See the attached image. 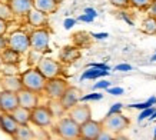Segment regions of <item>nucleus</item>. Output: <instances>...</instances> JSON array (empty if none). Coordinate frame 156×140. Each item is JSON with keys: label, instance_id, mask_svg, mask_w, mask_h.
<instances>
[{"label": "nucleus", "instance_id": "f3484780", "mask_svg": "<svg viewBox=\"0 0 156 140\" xmlns=\"http://www.w3.org/2000/svg\"><path fill=\"white\" fill-rule=\"evenodd\" d=\"M26 17H27V23L34 29H43L48 24V14L43 13V12H39L36 9L32 10Z\"/></svg>", "mask_w": 156, "mask_h": 140}, {"label": "nucleus", "instance_id": "de8ad7c7", "mask_svg": "<svg viewBox=\"0 0 156 140\" xmlns=\"http://www.w3.org/2000/svg\"><path fill=\"white\" fill-rule=\"evenodd\" d=\"M113 140H129V139L126 137V136H123L122 133H120V135H116V136H115Z\"/></svg>", "mask_w": 156, "mask_h": 140}, {"label": "nucleus", "instance_id": "c9c22d12", "mask_svg": "<svg viewBox=\"0 0 156 140\" xmlns=\"http://www.w3.org/2000/svg\"><path fill=\"white\" fill-rule=\"evenodd\" d=\"M115 70H118V72H130L132 70V66L128 65V63H120L115 67Z\"/></svg>", "mask_w": 156, "mask_h": 140}, {"label": "nucleus", "instance_id": "4468645a", "mask_svg": "<svg viewBox=\"0 0 156 140\" xmlns=\"http://www.w3.org/2000/svg\"><path fill=\"white\" fill-rule=\"evenodd\" d=\"M19 123L14 120V117L12 116V113H0V130L5 131L6 135L14 136L16 131L19 129Z\"/></svg>", "mask_w": 156, "mask_h": 140}, {"label": "nucleus", "instance_id": "49530a36", "mask_svg": "<svg viewBox=\"0 0 156 140\" xmlns=\"http://www.w3.org/2000/svg\"><path fill=\"white\" fill-rule=\"evenodd\" d=\"M120 17H122V19L125 20L128 24H130V26H133V24H135V23H133V20L129 17L128 14H126V12H120Z\"/></svg>", "mask_w": 156, "mask_h": 140}, {"label": "nucleus", "instance_id": "864d4df0", "mask_svg": "<svg viewBox=\"0 0 156 140\" xmlns=\"http://www.w3.org/2000/svg\"><path fill=\"white\" fill-rule=\"evenodd\" d=\"M0 112H2V109H0Z\"/></svg>", "mask_w": 156, "mask_h": 140}, {"label": "nucleus", "instance_id": "58836bf2", "mask_svg": "<svg viewBox=\"0 0 156 140\" xmlns=\"http://www.w3.org/2000/svg\"><path fill=\"white\" fill-rule=\"evenodd\" d=\"M147 13H149V16H152V17L156 19V0H152L151 6L147 7Z\"/></svg>", "mask_w": 156, "mask_h": 140}, {"label": "nucleus", "instance_id": "9d476101", "mask_svg": "<svg viewBox=\"0 0 156 140\" xmlns=\"http://www.w3.org/2000/svg\"><path fill=\"white\" fill-rule=\"evenodd\" d=\"M19 107V96L14 92H0V109L5 113H12L14 109Z\"/></svg>", "mask_w": 156, "mask_h": 140}, {"label": "nucleus", "instance_id": "f704fd0d", "mask_svg": "<svg viewBox=\"0 0 156 140\" xmlns=\"http://www.w3.org/2000/svg\"><path fill=\"white\" fill-rule=\"evenodd\" d=\"M115 139V136H113V133H110V131H108V130H102V133H100L98 137H96V140H113Z\"/></svg>", "mask_w": 156, "mask_h": 140}, {"label": "nucleus", "instance_id": "c756f323", "mask_svg": "<svg viewBox=\"0 0 156 140\" xmlns=\"http://www.w3.org/2000/svg\"><path fill=\"white\" fill-rule=\"evenodd\" d=\"M103 99V94L102 93H89V94H85L82 96L80 102L83 103H87V102H98V100H102Z\"/></svg>", "mask_w": 156, "mask_h": 140}, {"label": "nucleus", "instance_id": "4c0bfd02", "mask_svg": "<svg viewBox=\"0 0 156 140\" xmlns=\"http://www.w3.org/2000/svg\"><path fill=\"white\" fill-rule=\"evenodd\" d=\"M87 67H95V69H100V70H110L108 65H105V63H89Z\"/></svg>", "mask_w": 156, "mask_h": 140}, {"label": "nucleus", "instance_id": "a19ab883", "mask_svg": "<svg viewBox=\"0 0 156 140\" xmlns=\"http://www.w3.org/2000/svg\"><path fill=\"white\" fill-rule=\"evenodd\" d=\"M77 20H80V22H85V23H92V22H93V17H92V16H89V14H86V13H83V14H80V16H79V19Z\"/></svg>", "mask_w": 156, "mask_h": 140}, {"label": "nucleus", "instance_id": "423d86ee", "mask_svg": "<svg viewBox=\"0 0 156 140\" xmlns=\"http://www.w3.org/2000/svg\"><path fill=\"white\" fill-rule=\"evenodd\" d=\"M36 67H37V70L48 80L55 79V77H59V75L62 73V65L59 63V61L55 60V59H52V57H44L43 56Z\"/></svg>", "mask_w": 156, "mask_h": 140}, {"label": "nucleus", "instance_id": "ddd939ff", "mask_svg": "<svg viewBox=\"0 0 156 140\" xmlns=\"http://www.w3.org/2000/svg\"><path fill=\"white\" fill-rule=\"evenodd\" d=\"M17 96H19V106H22V107H26V109H29V110H33L34 107L39 106V96L36 92L23 89L17 93Z\"/></svg>", "mask_w": 156, "mask_h": 140}, {"label": "nucleus", "instance_id": "f257e3e1", "mask_svg": "<svg viewBox=\"0 0 156 140\" xmlns=\"http://www.w3.org/2000/svg\"><path fill=\"white\" fill-rule=\"evenodd\" d=\"M22 77V83H23V89L32 90L36 93H40L44 90L48 79L37 70V67H32V69L24 70L23 73L20 75Z\"/></svg>", "mask_w": 156, "mask_h": 140}, {"label": "nucleus", "instance_id": "0eeeda50", "mask_svg": "<svg viewBox=\"0 0 156 140\" xmlns=\"http://www.w3.org/2000/svg\"><path fill=\"white\" fill-rule=\"evenodd\" d=\"M53 112L49 106H37L32 110L30 121L37 127H48L52 124L53 121Z\"/></svg>", "mask_w": 156, "mask_h": 140}, {"label": "nucleus", "instance_id": "6ab92c4d", "mask_svg": "<svg viewBox=\"0 0 156 140\" xmlns=\"http://www.w3.org/2000/svg\"><path fill=\"white\" fill-rule=\"evenodd\" d=\"M59 57H60V60L63 63H73L80 57V50L75 46H66L60 50Z\"/></svg>", "mask_w": 156, "mask_h": 140}, {"label": "nucleus", "instance_id": "3c124183", "mask_svg": "<svg viewBox=\"0 0 156 140\" xmlns=\"http://www.w3.org/2000/svg\"><path fill=\"white\" fill-rule=\"evenodd\" d=\"M152 61H156V54H153V56H152Z\"/></svg>", "mask_w": 156, "mask_h": 140}, {"label": "nucleus", "instance_id": "473e14b6", "mask_svg": "<svg viewBox=\"0 0 156 140\" xmlns=\"http://www.w3.org/2000/svg\"><path fill=\"white\" fill-rule=\"evenodd\" d=\"M122 109H123V104L122 103H113L106 116H112V114H116V113H122Z\"/></svg>", "mask_w": 156, "mask_h": 140}, {"label": "nucleus", "instance_id": "bb28decb", "mask_svg": "<svg viewBox=\"0 0 156 140\" xmlns=\"http://www.w3.org/2000/svg\"><path fill=\"white\" fill-rule=\"evenodd\" d=\"M156 104V97L152 96L143 103H135V104H129L128 107L129 109H137V110H145V109H149V107H153Z\"/></svg>", "mask_w": 156, "mask_h": 140}, {"label": "nucleus", "instance_id": "aec40b11", "mask_svg": "<svg viewBox=\"0 0 156 140\" xmlns=\"http://www.w3.org/2000/svg\"><path fill=\"white\" fill-rule=\"evenodd\" d=\"M12 116L14 117V120L17 121L20 126H24V124H29V123H30L32 110H29V109H26V107L19 106L17 109H14L13 112H12Z\"/></svg>", "mask_w": 156, "mask_h": 140}, {"label": "nucleus", "instance_id": "8fccbe9b", "mask_svg": "<svg viewBox=\"0 0 156 140\" xmlns=\"http://www.w3.org/2000/svg\"><path fill=\"white\" fill-rule=\"evenodd\" d=\"M153 140H156V127H155V131H153Z\"/></svg>", "mask_w": 156, "mask_h": 140}, {"label": "nucleus", "instance_id": "79ce46f5", "mask_svg": "<svg viewBox=\"0 0 156 140\" xmlns=\"http://www.w3.org/2000/svg\"><path fill=\"white\" fill-rule=\"evenodd\" d=\"M9 47V42H7V39L5 36H0V51L6 50Z\"/></svg>", "mask_w": 156, "mask_h": 140}, {"label": "nucleus", "instance_id": "2eb2a0df", "mask_svg": "<svg viewBox=\"0 0 156 140\" xmlns=\"http://www.w3.org/2000/svg\"><path fill=\"white\" fill-rule=\"evenodd\" d=\"M7 3L16 16H27L33 10V0H9Z\"/></svg>", "mask_w": 156, "mask_h": 140}, {"label": "nucleus", "instance_id": "72a5a7b5", "mask_svg": "<svg viewBox=\"0 0 156 140\" xmlns=\"http://www.w3.org/2000/svg\"><path fill=\"white\" fill-rule=\"evenodd\" d=\"M109 87H110V82L108 80H102L93 84V90H108Z\"/></svg>", "mask_w": 156, "mask_h": 140}, {"label": "nucleus", "instance_id": "a18cd8bd", "mask_svg": "<svg viewBox=\"0 0 156 140\" xmlns=\"http://www.w3.org/2000/svg\"><path fill=\"white\" fill-rule=\"evenodd\" d=\"M83 13H86V14H89V16H92L93 19H96V17H98V12H96L95 9H92V7H86Z\"/></svg>", "mask_w": 156, "mask_h": 140}, {"label": "nucleus", "instance_id": "dca6fc26", "mask_svg": "<svg viewBox=\"0 0 156 140\" xmlns=\"http://www.w3.org/2000/svg\"><path fill=\"white\" fill-rule=\"evenodd\" d=\"M0 86H2V89L6 90V92L19 93L20 90H23L22 77H19V76H3L2 80H0Z\"/></svg>", "mask_w": 156, "mask_h": 140}, {"label": "nucleus", "instance_id": "f03ea898", "mask_svg": "<svg viewBox=\"0 0 156 140\" xmlns=\"http://www.w3.org/2000/svg\"><path fill=\"white\" fill-rule=\"evenodd\" d=\"M55 130L63 140H76L80 137V124H77L72 117H62L56 123Z\"/></svg>", "mask_w": 156, "mask_h": 140}, {"label": "nucleus", "instance_id": "20e7f679", "mask_svg": "<svg viewBox=\"0 0 156 140\" xmlns=\"http://www.w3.org/2000/svg\"><path fill=\"white\" fill-rule=\"evenodd\" d=\"M9 42V47L13 50L19 51L20 54L24 51H29V49H32L30 46V36L24 30H14L7 39Z\"/></svg>", "mask_w": 156, "mask_h": 140}, {"label": "nucleus", "instance_id": "412c9836", "mask_svg": "<svg viewBox=\"0 0 156 140\" xmlns=\"http://www.w3.org/2000/svg\"><path fill=\"white\" fill-rule=\"evenodd\" d=\"M0 59H2V63H12V65H19V61H20V53H19V51H16V50H13V49H10V47H7L6 50L2 51Z\"/></svg>", "mask_w": 156, "mask_h": 140}, {"label": "nucleus", "instance_id": "1a4fd4ad", "mask_svg": "<svg viewBox=\"0 0 156 140\" xmlns=\"http://www.w3.org/2000/svg\"><path fill=\"white\" fill-rule=\"evenodd\" d=\"M80 99H82L80 90L77 89V87H72V86H69V89L66 90V93L62 96V99L59 100V103L62 104V107L65 109V110L69 112L70 109H73L75 106L79 104Z\"/></svg>", "mask_w": 156, "mask_h": 140}, {"label": "nucleus", "instance_id": "c03bdc74", "mask_svg": "<svg viewBox=\"0 0 156 140\" xmlns=\"http://www.w3.org/2000/svg\"><path fill=\"white\" fill-rule=\"evenodd\" d=\"M6 30H7V22L0 19V36H5Z\"/></svg>", "mask_w": 156, "mask_h": 140}, {"label": "nucleus", "instance_id": "5fc2aeb1", "mask_svg": "<svg viewBox=\"0 0 156 140\" xmlns=\"http://www.w3.org/2000/svg\"><path fill=\"white\" fill-rule=\"evenodd\" d=\"M0 2H2V0H0Z\"/></svg>", "mask_w": 156, "mask_h": 140}, {"label": "nucleus", "instance_id": "39448f33", "mask_svg": "<svg viewBox=\"0 0 156 140\" xmlns=\"http://www.w3.org/2000/svg\"><path fill=\"white\" fill-rule=\"evenodd\" d=\"M67 89H69V83H67L66 80L62 79V77H55V79L48 80L46 87H44V92H46L49 99L59 102L62 99V96L66 93Z\"/></svg>", "mask_w": 156, "mask_h": 140}, {"label": "nucleus", "instance_id": "37998d69", "mask_svg": "<svg viewBox=\"0 0 156 140\" xmlns=\"http://www.w3.org/2000/svg\"><path fill=\"white\" fill-rule=\"evenodd\" d=\"M92 37L96 39V40H103V39L109 37V34L108 33H92Z\"/></svg>", "mask_w": 156, "mask_h": 140}, {"label": "nucleus", "instance_id": "c85d7f7f", "mask_svg": "<svg viewBox=\"0 0 156 140\" xmlns=\"http://www.w3.org/2000/svg\"><path fill=\"white\" fill-rule=\"evenodd\" d=\"M151 3H152V0H130V6L139 10H147Z\"/></svg>", "mask_w": 156, "mask_h": 140}, {"label": "nucleus", "instance_id": "09e8293b", "mask_svg": "<svg viewBox=\"0 0 156 140\" xmlns=\"http://www.w3.org/2000/svg\"><path fill=\"white\" fill-rule=\"evenodd\" d=\"M155 119H156V110L153 112V114H152V116L149 117V120H155Z\"/></svg>", "mask_w": 156, "mask_h": 140}, {"label": "nucleus", "instance_id": "393cba45", "mask_svg": "<svg viewBox=\"0 0 156 140\" xmlns=\"http://www.w3.org/2000/svg\"><path fill=\"white\" fill-rule=\"evenodd\" d=\"M0 72L5 76H17V73H19V66L12 65V63H2V65H0Z\"/></svg>", "mask_w": 156, "mask_h": 140}, {"label": "nucleus", "instance_id": "ea45409f", "mask_svg": "<svg viewBox=\"0 0 156 140\" xmlns=\"http://www.w3.org/2000/svg\"><path fill=\"white\" fill-rule=\"evenodd\" d=\"M75 24H76V19H72V17H69V19H66L65 22H63V26H65L66 30H70Z\"/></svg>", "mask_w": 156, "mask_h": 140}, {"label": "nucleus", "instance_id": "a211bd4d", "mask_svg": "<svg viewBox=\"0 0 156 140\" xmlns=\"http://www.w3.org/2000/svg\"><path fill=\"white\" fill-rule=\"evenodd\" d=\"M59 7V0H33V9L49 14L56 13Z\"/></svg>", "mask_w": 156, "mask_h": 140}, {"label": "nucleus", "instance_id": "2f4dec72", "mask_svg": "<svg viewBox=\"0 0 156 140\" xmlns=\"http://www.w3.org/2000/svg\"><path fill=\"white\" fill-rule=\"evenodd\" d=\"M155 112V107H149V109H145V110H140L139 116H137V121H143L145 119H149V117L153 114Z\"/></svg>", "mask_w": 156, "mask_h": 140}, {"label": "nucleus", "instance_id": "5701e85b", "mask_svg": "<svg viewBox=\"0 0 156 140\" xmlns=\"http://www.w3.org/2000/svg\"><path fill=\"white\" fill-rule=\"evenodd\" d=\"M13 137L16 140H33L34 133L27 124H24V126H19V129H17V131H16V135Z\"/></svg>", "mask_w": 156, "mask_h": 140}, {"label": "nucleus", "instance_id": "7c9ffc66", "mask_svg": "<svg viewBox=\"0 0 156 140\" xmlns=\"http://www.w3.org/2000/svg\"><path fill=\"white\" fill-rule=\"evenodd\" d=\"M110 5L118 7V9H128L130 6V0H109Z\"/></svg>", "mask_w": 156, "mask_h": 140}, {"label": "nucleus", "instance_id": "b1692460", "mask_svg": "<svg viewBox=\"0 0 156 140\" xmlns=\"http://www.w3.org/2000/svg\"><path fill=\"white\" fill-rule=\"evenodd\" d=\"M142 32L146 33V34H151V36H155L156 34V19L152 17V16H147L146 19H143L142 22Z\"/></svg>", "mask_w": 156, "mask_h": 140}, {"label": "nucleus", "instance_id": "f8f14e48", "mask_svg": "<svg viewBox=\"0 0 156 140\" xmlns=\"http://www.w3.org/2000/svg\"><path fill=\"white\" fill-rule=\"evenodd\" d=\"M69 117H72L77 124H83L86 121L92 120V110L87 104H77L69 110Z\"/></svg>", "mask_w": 156, "mask_h": 140}, {"label": "nucleus", "instance_id": "a878e982", "mask_svg": "<svg viewBox=\"0 0 156 140\" xmlns=\"http://www.w3.org/2000/svg\"><path fill=\"white\" fill-rule=\"evenodd\" d=\"M13 16H14V13H13V10L10 9L9 3L0 2V19L9 22V20L13 19Z\"/></svg>", "mask_w": 156, "mask_h": 140}, {"label": "nucleus", "instance_id": "603ef678", "mask_svg": "<svg viewBox=\"0 0 156 140\" xmlns=\"http://www.w3.org/2000/svg\"><path fill=\"white\" fill-rule=\"evenodd\" d=\"M76 140H89V139H85V137H77Z\"/></svg>", "mask_w": 156, "mask_h": 140}, {"label": "nucleus", "instance_id": "e433bc0d", "mask_svg": "<svg viewBox=\"0 0 156 140\" xmlns=\"http://www.w3.org/2000/svg\"><path fill=\"white\" fill-rule=\"evenodd\" d=\"M108 93L113 94V96H120V94L125 93V90L122 87H109L108 89Z\"/></svg>", "mask_w": 156, "mask_h": 140}, {"label": "nucleus", "instance_id": "6e6552de", "mask_svg": "<svg viewBox=\"0 0 156 140\" xmlns=\"http://www.w3.org/2000/svg\"><path fill=\"white\" fill-rule=\"evenodd\" d=\"M30 36V46L33 50L44 51L49 47L50 43V32L48 29H34L33 32L29 34Z\"/></svg>", "mask_w": 156, "mask_h": 140}, {"label": "nucleus", "instance_id": "9b49d317", "mask_svg": "<svg viewBox=\"0 0 156 140\" xmlns=\"http://www.w3.org/2000/svg\"><path fill=\"white\" fill-rule=\"evenodd\" d=\"M103 126H102V121H96V120H89L83 123L80 126V137L89 140H96V137L102 133Z\"/></svg>", "mask_w": 156, "mask_h": 140}, {"label": "nucleus", "instance_id": "4be33fe9", "mask_svg": "<svg viewBox=\"0 0 156 140\" xmlns=\"http://www.w3.org/2000/svg\"><path fill=\"white\" fill-rule=\"evenodd\" d=\"M105 76H109V70L87 67V70H85V73L80 76V80H93V79H99V77H105Z\"/></svg>", "mask_w": 156, "mask_h": 140}, {"label": "nucleus", "instance_id": "cd10ccee", "mask_svg": "<svg viewBox=\"0 0 156 140\" xmlns=\"http://www.w3.org/2000/svg\"><path fill=\"white\" fill-rule=\"evenodd\" d=\"M29 60H27V63L30 66H37V63L40 61V59H42V51H37V50H32L29 51Z\"/></svg>", "mask_w": 156, "mask_h": 140}, {"label": "nucleus", "instance_id": "7ed1b4c3", "mask_svg": "<svg viewBox=\"0 0 156 140\" xmlns=\"http://www.w3.org/2000/svg\"><path fill=\"white\" fill-rule=\"evenodd\" d=\"M102 121V126L105 130L110 131L113 135H120L122 131H125L130 124V119L126 117L122 113H116L112 116H105Z\"/></svg>", "mask_w": 156, "mask_h": 140}]
</instances>
